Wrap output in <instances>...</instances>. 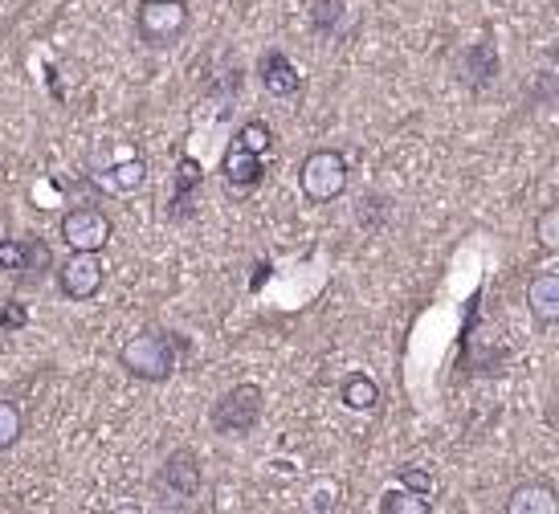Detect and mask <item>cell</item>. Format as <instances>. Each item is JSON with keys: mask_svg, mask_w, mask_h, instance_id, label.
<instances>
[{"mask_svg": "<svg viewBox=\"0 0 559 514\" xmlns=\"http://www.w3.org/2000/svg\"><path fill=\"white\" fill-rule=\"evenodd\" d=\"M262 413H265V392L246 380V384H234L221 401H213L209 425L221 437H249L262 425Z\"/></svg>", "mask_w": 559, "mask_h": 514, "instance_id": "2", "label": "cell"}, {"mask_svg": "<svg viewBox=\"0 0 559 514\" xmlns=\"http://www.w3.org/2000/svg\"><path fill=\"white\" fill-rule=\"evenodd\" d=\"M188 343L171 331H140L119 347V368H123L131 380H143V384H164L171 380L176 363H180V351Z\"/></svg>", "mask_w": 559, "mask_h": 514, "instance_id": "1", "label": "cell"}, {"mask_svg": "<svg viewBox=\"0 0 559 514\" xmlns=\"http://www.w3.org/2000/svg\"><path fill=\"white\" fill-rule=\"evenodd\" d=\"M237 143L262 156V152H270V143H274V131H270V127H265L262 119H249V123L241 127V131H237Z\"/></svg>", "mask_w": 559, "mask_h": 514, "instance_id": "22", "label": "cell"}, {"mask_svg": "<svg viewBox=\"0 0 559 514\" xmlns=\"http://www.w3.org/2000/svg\"><path fill=\"white\" fill-rule=\"evenodd\" d=\"M4 237H9V217L0 213V241H4Z\"/></svg>", "mask_w": 559, "mask_h": 514, "instance_id": "27", "label": "cell"}, {"mask_svg": "<svg viewBox=\"0 0 559 514\" xmlns=\"http://www.w3.org/2000/svg\"><path fill=\"white\" fill-rule=\"evenodd\" d=\"M376 511L380 514H429L433 511V499H425V494H417V490H408V486L396 482L380 494Z\"/></svg>", "mask_w": 559, "mask_h": 514, "instance_id": "17", "label": "cell"}, {"mask_svg": "<svg viewBox=\"0 0 559 514\" xmlns=\"http://www.w3.org/2000/svg\"><path fill=\"white\" fill-rule=\"evenodd\" d=\"M110 234H115V225L94 204H79L62 217V241L66 250L74 253H103L110 246Z\"/></svg>", "mask_w": 559, "mask_h": 514, "instance_id": "6", "label": "cell"}, {"mask_svg": "<svg viewBox=\"0 0 559 514\" xmlns=\"http://www.w3.org/2000/svg\"><path fill=\"white\" fill-rule=\"evenodd\" d=\"M343 13H347V4H343V0H314L311 29L319 33V37H335V33H340Z\"/></svg>", "mask_w": 559, "mask_h": 514, "instance_id": "18", "label": "cell"}, {"mask_svg": "<svg viewBox=\"0 0 559 514\" xmlns=\"http://www.w3.org/2000/svg\"><path fill=\"white\" fill-rule=\"evenodd\" d=\"M340 401H343V408H352V413H372V408L380 405V384L364 372L343 375Z\"/></svg>", "mask_w": 559, "mask_h": 514, "instance_id": "16", "label": "cell"}, {"mask_svg": "<svg viewBox=\"0 0 559 514\" xmlns=\"http://www.w3.org/2000/svg\"><path fill=\"white\" fill-rule=\"evenodd\" d=\"M25 327H29V311H25V302L9 298V302L0 307V331H4V335H13V331H25Z\"/></svg>", "mask_w": 559, "mask_h": 514, "instance_id": "24", "label": "cell"}, {"mask_svg": "<svg viewBox=\"0 0 559 514\" xmlns=\"http://www.w3.org/2000/svg\"><path fill=\"white\" fill-rule=\"evenodd\" d=\"M298 188L314 204H331L347 192V159L335 147H314L298 168Z\"/></svg>", "mask_w": 559, "mask_h": 514, "instance_id": "4", "label": "cell"}, {"mask_svg": "<svg viewBox=\"0 0 559 514\" xmlns=\"http://www.w3.org/2000/svg\"><path fill=\"white\" fill-rule=\"evenodd\" d=\"M53 274V250L41 237H21V282H46Z\"/></svg>", "mask_w": 559, "mask_h": 514, "instance_id": "15", "label": "cell"}, {"mask_svg": "<svg viewBox=\"0 0 559 514\" xmlns=\"http://www.w3.org/2000/svg\"><path fill=\"white\" fill-rule=\"evenodd\" d=\"M389 217H392V204L384 201V196H376V192H372V196H364V201H359V208H356V220L368 229V234H380Z\"/></svg>", "mask_w": 559, "mask_h": 514, "instance_id": "20", "label": "cell"}, {"mask_svg": "<svg viewBox=\"0 0 559 514\" xmlns=\"http://www.w3.org/2000/svg\"><path fill=\"white\" fill-rule=\"evenodd\" d=\"M25 433V417H21V408L9 401V396H0V453L13 450L16 441Z\"/></svg>", "mask_w": 559, "mask_h": 514, "instance_id": "19", "label": "cell"}, {"mask_svg": "<svg viewBox=\"0 0 559 514\" xmlns=\"http://www.w3.org/2000/svg\"><path fill=\"white\" fill-rule=\"evenodd\" d=\"M94 188H103L110 196H131V192H140L147 184V164L140 156H123L119 164H110L103 171H91Z\"/></svg>", "mask_w": 559, "mask_h": 514, "instance_id": "11", "label": "cell"}, {"mask_svg": "<svg viewBox=\"0 0 559 514\" xmlns=\"http://www.w3.org/2000/svg\"><path fill=\"white\" fill-rule=\"evenodd\" d=\"M53 278H58V290H62L70 302H91L98 298L103 282H107V270L98 262V253H74L66 258L62 265H53Z\"/></svg>", "mask_w": 559, "mask_h": 514, "instance_id": "7", "label": "cell"}, {"mask_svg": "<svg viewBox=\"0 0 559 514\" xmlns=\"http://www.w3.org/2000/svg\"><path fill=\"white\" fill-rule=\"evenodd\" d=\"M535 237H539V250L544 253H559V208L547 204L539 220H535Z\"/></svg>", "mask_w": 559, "mask_h": 514, "instance_id": "21", "label": "cell"}, {"mask_svg": "<svg viewBox=\"0 0 559 514\" xmlns=\"http://www.w3.org/2000/svg\"><path fill=\"white\" fill-rule=\"evenodd\" d=\"M556 98V74L551 70H539V82L531 91V103H551Z\"/></svg>", "mask_w": 559, "mask_h": 514, "instance_id": "26", "label": "cell"}, {"mask_svg": "<svg viewBox=\"0 0 559 514\" xmlns=\"http://www.w3.org/2000/svg\"><path fill=\"white\" fill-rule=\"evenodd\" d=\"M201 486H204V474H201V462L192 457V450L168 453L164 466L156 469V478H152V490L164 502H171V506H188V502L201 494Z\"/></svg>", "mask_w": 559, "mask_h": 514, "instance_id": "5", "label": "cell"}, {"mask_svg": "<svg viewBox=\"0 0 559 514\" xmlns=\"http://www.w3.org/2000/svg\"><path fill=\"white\" fill-rule=\"evenodd\" d=\"M258 79H262L265 94H274V98H295L302 91V74L282 49H265L258 58Z\"/></svg>", "mask_w": 559, "mask_h": 514, "instance_id": "10", "label": "cell"}, {"mask_svg": "<svg viewBox=\"0 0 559 514\" xmlns=\"http://www.w3.org/2000/svg\"><path fill=\"white\" fill-rule=\"evenodd\" d=\"M507 514H559V494L551 482H523L514 486L507 502H502Z\"/></svg>", "mask_w": 559, "mask_h": 514, "instance_id": "14", "label": "cell"}, {"mask_svg": "<svg viewBox=\"0 0 559 514\" xmlns=\"http://www.w3.org/2000/svg\"><path fill=\"white\" fill-rule=\"evenodd\" d=\"M498 70H502V58H498V46L490 41V37L469 41V46L453 58V79L474 94L490 91V86L498 82Z\"/></svg>", "mask_w": 559, "mask_h": 514, "instance_id": "8", "label": "cell"}, {"mask_svg": "<svg viewBox=\"0 0 559 514\" xmlns=\"http://www.w3.org/2000/svg\"><path fill=\"white\" fill-rule=\"evenodd\" d=\"M396 482L408 486V490H417V494H425V499L433 494V474L420 466H401L396 469Z\"/></svg>", "mask_w": 559, "mask_h": 514, "instance_id": "23", "label": "cell"}, {"mask_svg": "<svg viewBox=\"0 0 559 514\" xmlns=\"http://www.w3.org/2000/svg\"><path fill=\"white\" fill-rule=\"evenodd\" d=\"M527 311L535 314L539 327H556L559 323V274L544 270L527 282Z\"/></svg>", "mask_w": 559, "mask_h": 514, "instance_id": "13", "label": "cell"}, {"mask_svg": "<svg viewBox=\"0 0 559 514\" xmlns=\"http://www.w3.org/2000/svg\"><path fill=\"white\" fill-rule=\"evenodd\" d=\"M188 0H143L135 13V37L147 49H171L188 33Z\"/></svg>", "mask_w": 559, "mask_h": 514, "instance_id": "3", "label": "cell"}, {"mask_svg": "<svg viewBox=\"0 0 559 514\" xmlns=\"http://www.w3.org/2000/svg\"><path fill=\"white\" fill-rule=\"evenodd\" d=\"M262 180H265L262 156L241 147V143H234V147L225 152V184H229V192H253Z\"/></svg>", "mask_w": 559, "mask_h": 514, "instance_id": "12", "label": "cell"}, {"mask_svg": "<svg viewBox=\"0 0 559 514\" xmlns=\"http://www.w3.org/2000/svg\"><path fill=\"white\" fill-rule=\"evenodd\" d=\"M201 188H204L201 159L180 156L176 159V176H171L168 204H164V217L176 220V225H185V220L197 217V213H201Z\"/></svg>", "mask_w": 559, "mask_h": 514, "instance_id": "9", "label": "cell"}, {"mask_svg": "<svg viewBox=\"0 0 559 514\" xmlns=\"http://www.w3.org/2000/svg\"><path fill=\"white\" fill-rule=\"evenodd\" d=\"M237 91H241V70H237V65L221 74L217 86H209V94H213V98H221V103H225V98H237Z\"/></svg>", "mask_w": 559, "mask_h": 514, "instance_id": "25", "label": "cell"}]
</instances>
